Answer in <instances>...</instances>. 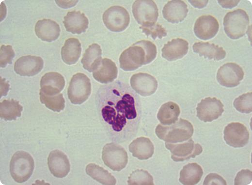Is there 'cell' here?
Masks as SVG:
<instances>
[{
	"label": "cell",
	"instance_id": "cell-8",
	"mask_svg": "<svg viewBox=\"0 0 252 185\" xmlns=\"http://www.w3.org/2000/svg\"><path fill=\"white\" fill-rule=\"evenodd\" d=\"M103 22L110 30L113 32H121L128 26L130 17L127 11L120 6H112L104 13Z\"/></svg>",
	"mask_w": 252,
	"mask_h": 185
},
{
	"label": "cell",
	"instance_id": "cell-15",
	"mask_svg": "<svg viewBox=\"0 0 252 185\" xmlns=\"http://www.w3.org/2000/svg\"><path fill=\"white\" fill-rule=\"evenodd\" d=\"M43 66L44 61L41 57L28 55L22 56L16 61L14 70L20 75L32 76L38 73Z\"/></svg>",
	"mask_w": 252,
	"mask_h": 185
},
{
	"label": "cell",
	"instance_id": "cell-18",
	"mask_svg": "<svg viewBox=\"0 0 252 185\" xmlns=\"http://www.w3.org/2000/svg\"><path fill=\"white\" fill-rule=\"evenodd\" d=\"M188 12L187 4L181 0L169 1L162 10L164 18L172 23H178L183 21L186 17Z\"/></svg>",
	"mask_w": 252,
	"mask_h": 185
},
{
	"label": "cell",
	"instance_id": "cell-17",
	"mask_svg": "<svg viewBox=\"0 0 252 185\" xmlns=\"http://www.w3.org/2000/svg\"><path fill=\"white\" fill-rule=\"evenodd\" d=\"M47 165L51 173L56 177L66 176L70 170V164L66 155L59 150L52 151L47 158Z\"/></svg>",
	"mask_w": 252,
	"mask_h": 185
},
{
	"label": "cell",
	"instance_id": "cell-24",
	"mask_svg": "<svg viewBox=\"0 0 252 185\" xmlns=\"http://www.w3.org/2000/svg\"><path fill=\"white\" fill-rule=\"evenodd\" d=\"M129 150L133 157L140 160H146L152 157L154 146L148 138L141 137L130 143Z\"/></svg>",
	"mask_w": 252,
	"mask_h": 185
},
{
	"label": "cell",
	"instance_id": "cell-12",
	"mask_svg": "<svg viewBox=\"0 0 252 185\" xmlns=\"http://www.w3.org/2000/svg\"><path fill=\"white\" fill-rule=\"evenodd\" d=\"M224 105L216 98L207 97L198 103L197 116L204 122H210L218 119L224 112Z\"/></svg>",
	"mask_w": 252,
	"mask_h": 185
},
{
	"label": "cell",
	"instance_id": "cell-35",
	"mask_svg": "<svg viewBox=\"0 0 252 185\" xmlns=\"http://www.w3.org/2000/svg\"><path fill=\"white\" fill-rule=\"evenodd\" d=\"M140 28L147 36H151L154 40L157 38L161 39L167 34L165 28L161 25L156 23L141 26Z\"/></svg>",
	"mask_w": 252,
	"mask_h": 185
},
{
	"label": "cell",
	"instance_id": "cell-13",
	"mask_svg": "<svg viewBox=\"0 0 252 185\" xmlns=\"http://www.w3.org/2000/svg\"><path fill=\"white\" fill-rule=\"evenodd\" d=\"M224 140L227 144L234 148L245 146L249 140V132L246 127L239 122H232L224 128Z\"/></svg>",
	"mask_w": 252,
	"mask_h": 185
},
{
	"label": "cell",
	"instance_id": "cell-5",
	"mask_svg": "<svg viewBox=\"0 0 252 185\" xmlns=\"http://www.w3.org/2000/svg\"><path fill=\"white\" fill-rule=\"evenodd\" d=\"M34 167V160L31 155L25 151H19L12 156L10 163V172L16 182L22 183L31 177Z\"/></svg>",
	"mask_w": 252,
	"mask_h": 185
},
{
	"label": "cell",
	"instance_id": "cell-28",
	"mask_svg": "<svg viewBox=\"0 0 252 185\" xmlns=\"http://www.w3.org/2000/svg\"><path fill=\"white\" fill-rule=\"evenodd\" d=\"M203 175L200 165L196 163H189L181 170L179 180L183 185H194L200 182Z\"/></svg>",
	"mask_w": 252,
	"mask_h": 185
},
{
	"label": "cell",
	"instance_id": "cell-25",
	"mask_svg": "<svg viewBox=\"0 0 252 185\" xmlns=\"http://www.w3.org/2000/svg\"><path fill=\"white\" fill-rule=\"evenodd\" d=\"M192 48L194 53L209 59L219 61L223 59L226 56V52L222 47L209 42H196L193 44Z\"/></svg>",
	"mask_w": 252,
	"mask_h": 185
},
{
	"label": "cell",
	"instance_id": "cell-23",
	"mask_svg": "<svg viewBox=\"0 0 252 185\" xmlns=\"http://www.w3.org/2000/svg\"><path fill=\"white\" fill-rule=\"evenodd\" d=\"M118 70L116 64L111 60L105 58L93 71V76L97 81L107 84L113 81L117 76Z\"/></svg>",
	"mask_w": 252,
	"mask_h": 185
},
{
	"label": "cell",
	"instance_id": "cell-6",
	"mask_svg": "<svg viewBox=\"0 0 252 185\" xmlns=\"http://www.w3.org/2000/svg\"><path fill=\"white\" fill-rule=\"evenodd\" d=\"M91 92L90 79L84 73L74 74L69 83L67 95L70 102L74 104H81L89 98Z\"/></svg>",
	"mask_w": 252,
	"mask_h": 185
},
{
	"label": "cell",
	"instance_id": "cell-26",
	"mask_svg": "<svg viewBox=\"0 0 252 185\" xmlns=\"http://www.w3.org/2000/svg\"><path fill=\"white\" fill-rule=\"evenodd\" d=\"M81 52V43L79 40L75 38H70L65 41L62 48V58L67 64H74L78 60Z\"/></svg>",
	"mask_w": 252,
	"mask_h": 185
},
{
	"label": "cell",
	"instance_id": "cell-37",
	"mask_svg": "<svg viewBox=\"0 0 252 185\" xmlns=\"http://www.w3.org/2000/svg\"><path fill=\"white\" fill-rule=\"evenodd\" d=\"M252 179V172L249 169L242 170L239 171L235 178V185H248Z\"/></svg>",
	"mask_w": 252,
	"mask_h": 185
},
{
	"label": "cell",
	"instance_id": "cell-20",
	"mask_svg": "<svg viewBox=\"0 0 252 185\" xmlns=\"http://www.w3.org/2000/svg\"><path fill=\"white\" fill-rule=\"evenodd\" d=\"M188 42L182 39L176 38L168 42L162 48V57L169 61L182 58L188 53Z\"/></svg>",
	"mask_w": 252,
	"mask_h": 185
},
{
	"label": "cell",
	"instance_id": "cell-33",
	"mask_svg": "<svg viewBox=\"0 0 252 185\" xmlns=\"http://www.w3.org/2000/svg\"><path fill=\"white\" fill-rule=\"evenodd\" d=\"M127 183L130 185H154L152 176L144 170H136L133 171L128 177Z\"/></svg>",
	"mask_w": 252,
	"mask_h": 185
},
{
	"label": "cell",
	"instance_id": "cell-16",
	"mask_svg": "<svg viewBox=\"0 0 252 185\" xmlns=\"http://www.w3.org/2000/svg\"><path fill=\"white\" fill-rule=\"evenodd\" d=\"M130 85L136 93L142 96L154 94L158 88V81L152 75L139 72L133 74L130 78Z\"/></svg>",
	"mask_w": 252,
	"mask_h": 185
},
{
	"label": "cell",
	"instance_id": "cell-7",
	"mask_svg": "<svg viewBox=\"0 0 252 185\" xmlns=\"http://www.w3.org/2000/svg\"><path fill=\"white\" fill-rule=\"evenodd\" d=\"M102 158L104 164L114 171H120L126 167L128 156L125 149L119 144L111 142L103 148Z\"/></svg>",
	"mask_w": 252,
	"mask_h": 185
},
{
	"label": "cell",
	"instance_id": "cell-4",
	"mask_svg": "<svg viewBox=\"0 0 252 185\" xmlns=\"http://www.w3.org/2000/svg\"><path fill=\"white\" fill-rule=\"evenodd\" d=\"M246 12L238 9L227 13L223 18L224 30L232 40H237L245 35L249 25Z\"/></svg>",
	"mask_w": 252,
	"mask_h": 185
},
{
	"label": "cell",
	"instance_id": "cell-14",
	"mask_svg": "<svg viewBox=\"0 0 252 185\" xmlns=\"http://www.w3.org/2000/svg\"><path fill=\"white\" fill-rule=\"evenodd\" d=\"M219 24L217 19L210 14L198 17L194 24V32L199 39L207 40L213 38L218 33Z\"/></svg>",
	"mask_w": 252,
	"mask_h": 185
},
{
	"label": "cell",
	"instance_id": "cell-1",
	"mask_svg": "<svg viewBox=\"0 0 252 185\" xmlns=\"http://www.w3.org/2000/svg\"><path fill=\"white\" fill-rule=\"evenodd\" d=\"M104 121L111 126L113 130L120 132L130 120L136 118L137 114L134 97L126 93L118 97L114 102L108 101L101 110Z\"/></svg>",
	"mask_w": 252,
	"mask_h": 185
},
{
	"label": "cell",
	"instance_id": "cell-19",
	"mask_svg": "<svg viewBox=\"0 0 252 185\" xmlns=\"http://www.w3.org/2000/svg\"><path fill=\"white\" fill-rule=\"evenodd\" d=\"M40 92L47 95L60 93L65 85L63 77L57 72H48L44 74L40 80Z\"/></svg>",
	"mask_w": 252,
	"mask_h": 185
},
{
	"label": "cell",
	"instance_id": "cell-36",
	"mask_svg": "<svg viewBox=\"0 0 252 185\" xmlns=\"http://www.w3.org/2000/svg\"><path fill=\"white\" fill-rule=\"evenodd\" d=\"M0 65L2 68L5 67L7 64H11L15 52L10 45H2L0 51Z\"/></svg>",
	"mask_w": 252,
	"mask_h": 185
},
{
	"label": "cell",
	"instance_id": "cell-40",
	"mask_svg": "<svg viewBox=\"0 0 252 185\" xmlns=\"http://www.w3.org/2000/svg\"><path fill=\"white\" fill-rule=\"evenodd\" d=\"M189 2L194 7L201 9L207 5L208 0H189Z\"/></svg>",
	"mask_w": 252,
	"mask_h": 185
},
{
	"label": "cell",
	"instance_id": "cell-31",
	"mask_svg": "<svg viewBox=\"0 0 252 185\" xmlns=\"http://www.w3.org/2000/svg\"><path fill=\"white\" fill-rule=\"evenodd\" d=\"M23 107L14 99L4 100L0 103V116L5 120H16L21 116Z\"/></svg>",
	"mask_w": 252,
	"mask_h": 185
},
{
	"label": "cell",
	"instance_id": "cell-38",
	"mask_svg": "<svg viewBox=\"0 0 252 185\" xmlns=\"http://www.w3.org/2000/svg\"><path fill=\"white\" fill-rule=\"evenodd\" d=\"M225 180L217 173H211L205 178L203 185H226Z\"/></svg>",
	"mask_w": 252,
	"mask_h": 185
},
{
	"label": "cell",
	"instance_id": "cell-32",
	"mask_svg": "<svg viewBox=\"0 0 252 185\" xmlns=\"http://www.w3.org/2000/svg\"><path fill=\"white\" fill-rule=\"evenodd\" d=\"M39 95L41 103L49 109L54 112H60L64 108L65 100L63 94L47 95L39 92Z\"/></svg>",
	"mask_w": 252,
	"mask_h": 185
},
{
	"label": "cell",
	"instance_id": "cell-22",
	"mask_svg": "<svg viewBox=\"0 0 252 185\" xmlns=\"http://www.w3.org/2000/svg\"><path fill=\"white\" fill-rule=\"evenodd\" d=\"M60 31L59 24L50 19L39 20L35 26L36 36L44 41L51 42L56 40L59 37Z\"/></svg>",
	"mask_w": 252,
	"mask_h": 185
},
{
	"label": "cell",
	"instance_id": "cell-2",
	"mask_svg": "<svg viewBox=\"0 0 252 185\" xmlns=\"http://www.w3.org/2000/svg\"><path fill=\"white\" fill-rule=\"evenodd\" d=\"M157 54L156 46L152 42L139 41L122 53L119 58L120 67L125 71L135 70L151 63Z\"/></svg>",
	"mask_w": 252,
	"mask_h": 185
},
{
	"label": "cell",
	"instance_id": "cell-34",
	"mask_svg": "<svg viewBox=\"0 0 252 185\" xmlns=\"http://www.w3.org/2000/svg\"><path fill=\"white\" fill-rule=\"evenodd\" d=\"M233 105L235 109L241 113L249 114L252 111V93L243 94L236 98Z\"/></svg>",
	"mask_w": 252,
	"mask_h": 185
},
{
	"label": "cell",
	"instance_id": "cell-39",
	"mask_svg": "<svg viewBox=\"0 0 252 185\" xmlns=\"http://www.w3.org/2000/svg\"><path fill=\"white\" fill-rule=\"evenodd\" d=\"M240 0H218V2L223 8L231 9L236 6Z\"/></svg>",
	"mask_w": 252,
	"mask_h": 185
},
{
	"label": "cell",
	"instance_id": "cell-11",
	"mask_svg": "<svg viewBox=\"0 0 252 185\" xmlns=\"http://www.w3.org/2000/svg\"><path fill=\"white\" fill-rule=\"evenodd\" d=\"M244 75L243 70L239 65L229 62L223 64L218 69L217 80L223 86L234 87L240 84Z\"/></svg>",
	"mask_w": 252,
	"mask_h": 185
},
{
	"label": "cell",
	"instance_id": "cell-10",
	"mask_svg": "<svg viewBox=\"0 0 252 185\" xmlns=\"http://www.w3.org/2000/svg\"><path fill=\"white\" fill-rule=\"evenodd\" d=\"M165 146L171 152L172 159L176 162L194 158L203 151L202 146L198 143H195L190 138L187 142L181 143L171 144L166 142Z\"/></svg>",
	"mask_w": 252,
	"mask_h": 185
},
{
	"label": "cell",
	"instance_id": "cell-29",
	"mask_svg": "<svg viewBox=\"0 0 252 185\" xmlns=\"http://www.w3.org/2000/svg\"><path fill=\"white\" fill-rule=\"evenodd\" d=\"M180 113L179 106L175 103L169 101L164 103L160 108L157 117L163 125H171L175 123Z\"/></svg>",
	"mask_w": 252,
	"mask_h": 185
},
{
	"label": "cell",
	"instance_id": "cell-30",
	"mask_svg": "<svg viewBox=\"0 0 252 185\" xmlns=\"http://www.w3.org/2000/svg\"><path fill=\"white\" fill-rule=\"evenodd\" d=\"M87 174L103 185H114L116 183L115 177L108 171L94 163H90L86 167Z\"/></svg>",
	"mask_w": 252,
	"mask_h": 185
},
{
	"label": "cell",
	"instance_id": "cell-9",
	"mask_svg": "<svg viewBox=\"0 0 252 185\" xmlns=\"http://www.w3.org/2000/svg\"><path fill=\"white\" fill-rule=\"evenodd\" d=\"M132 13L142 26L156 23L158 17V7L151 0H135L132 5Z\"/></svg>",
	"mask_w": 252,
	"mask_h": 185
},
{
	"label": "cell",
	"instance_id": "cell-3",
	"mask_svg": "<svg viewBox=\"0 0 252 185\" xmlns=\"http://www.w3.org/2000/svg\"><path fill=\"white\" fill-rule=\"evenodd\" d=\"M193 131L192 124L181 118L172 125L167 126L158 124L155 129L158 138L168 143L186 141L191 137Z\"/></svg>",
	"mask_w": 252,
	"mask_h": 185
},
{
	"label": "cell",
	"instance_id": "cell-21",
	"mask_svg": "<svg viewBox=\"0 0 252 185\" xmlns=\"http://www.w3.org/2000/svg\"><path fill=\"white\" fill-rule=\"evenodd\" d=\"M63 23L68 32L79 34L86 31L88 27L89 21L84 13L72 11L66 14Z\"/></svg>",
	"mask_w": 252,
	"mask_h": 185
},
{
	"label": "cell",
	"instance_id": "cell-27",
	"mask_svg": "<svg viewBox=\"0 0 252 185\" xmlns=\"http://www.w3.org/2000/svg\"><path fill=\"white\" fill-rule=\"evenodd\" d=\"M102 50L99 45L93 43L85 51L81 62L83 67L89 72L96 69L102 60Z\"/></svg>",
	"mask_w": 252,
	"mask_h": 185
}]
</instances>
